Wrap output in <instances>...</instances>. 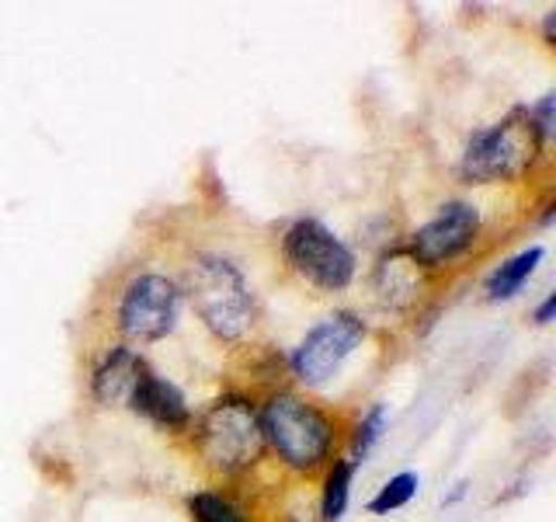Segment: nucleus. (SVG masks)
<instances>
[{"instance_id": "obj_1", "label": "nucleus", "mask_w": 556, "mask_h": 522, "mask_svg": "<svg viewBox=\"0 0 556 522\" xmlns=\"http://www.w3.org/2000/svg\"><path fill=\"white\" fill-rule=\"evenodd\" d=\"M265 446L295 474L320 470L338 443V425L320 405L295 390H271L257 408Z\"/></svg>"}, {"instance_id": "obj_2", "label": "nucleus", "mask_w": 556, "mask_h": 522, "mask_svg": "<svg viewBox=\"0 0 556 522\" xmlns=\"http://www.w3.org/2000/svg\"><path fill=\"white\" fill-rule=\"evenodd\" d=\"M205 331L219 341H240L254 327V293L243 272L223 254H195L185 269V289Z\"/></svg>"}, {"instance_id": "obj_3", "label": "nucleus", "mask_w": 556, "mask_h": 522, "mask_svg": "<svg viewBox=\"0 0 556 522\" xmlns=\"http://www.w3.org/2000/svg\"><path fill=\"white\" fill-rule=\"evenodd\" d=\"M546 147L549 144L539 136L529 109H515L494 126H483L466 139L459 174L469 185L518 182L535 167Z\"/></svg>"}, {"instance_id": "obj_4", "label": "nucleus", "mask_w": 556, "mask_h": 522, "mask_svg": "<svg viewBox=\"0 0 556 522\" xmlns=\"http://www.w3.org/2000/svg\"><path fill=\"white\" fill-rule=\"evenodd\" d=\"M195 449L202 463L223 477H237L251 470L265 452V435L257 425V408L248 397L226 394L205 408L195 422Z\"/></svg>"}, {"instance_id": "obj_5", "label": "nucleus", "mask_w": 556, "mask_h": 522, "mask_svg": "<svg viewBox=\"0 0 556 522\" xmlns=\"http://www.w3.org/2000/svg\"><path fill=\"white\" fill-rule=\"evenodd\" d=\"M282 258L303 283L320 293H344L358 272L355 251L317 216L295 220L282 234Z\"/></svg>"}, {"instance_id": "obj_6", "label": "nucleus", "mask_w": 556, "mask_h": 522, "mask_svg": "<svg viewBox=\"0 0 556 522\" xmlns=\"http://www.w3.org/2000/svg\"><path fill=\"white\" fill-rule=\"evenodd\" d=\"M181 300H185V293L174 278L161 272H139L129 278L126 289L118 296L115 324L122 335L136 345L164 341L170 331L178 327Z\"/></svg>"}, {"instance_id": "obj_7", "label": "nucleus", "mask_w": 556, "mask_h": 522, "mask_svg": "<svg viewBox=\"0 0 556 522\" xmlns=\"http://www.w3.org/2000/svg\"><path fill=\"white\" fill-rule=\"evenodd\" d=\"M365 335H369V327H365L358 313L334 310L320 324H313L306 331V338L295 345V352L289 356V373L303 387H324L358 352Z\"/></svg>"}, {"instance_id": "obj_8", "label": "nucleus", "mask_w": 556, "mask_h": 522, "mask_svg": "<svg viewBox=\"0 0 556 522\" xmlns=\"http://www.w3.org/2000/svg\"><path fill=\"white\" fill-rule=\"evenodd\" d=\"M477 237H480V209L473 202L452 199L425 226H417L404 248L417 269L434 272L473 251Z\"/></svg>"}, {"instance_id": "obj_9", "label": "nucleus", "mask_w": 556, "mask_h": 522, "mask_svg": "<svg viewBox=\"0 0 556 522\" xmlns=\"http://www.w3.org/2000/svg\"><path fill=\"white\" fill-rule=\"evenodd\" d=\"M129 408L164 432H188L191 422H195L185 394L174 387L167 376L153 373L150 365H143V373L136 380V387L129 394Z\"/></svg>"}, {"instance_id": "obj_10", "label": "nucleus", "mask_w": 556, "mask_h": 522, "mask_svg": "<svg viewBox=\"0 0 556 522\" xmlns=\"http://www.w3.org/2000/svg\"><path fill=\"white\" fill-rule=\"evenodd\" d=\"M143 356L132 345H112L104 352L91 373V397L101 408H118L129 405V394L136 387L139 373H143Z\"/></svg>"}, {"instance_id": "obj_11", "label": "nucleus", "mask_w": 556, "mask_h": 522, "mask_svg": "<svg viewBox=\"0 0 556 522\" xmlns=\"http://www.w3.org/2000/svg\"><path fill=\"white\" fill-rule=\"evenodd\" d=\"M543 258H546L543 244H529V248H521L518 254L504 258L501 265L491 275H486V283H483L486 300H511V296H518L521 286L529 283L532 272L539 269V261H543Z\"/></svg>"}, {"instance_id": "obj_12", "label": "nucleus", "mask_w": 556, "mask_h": 522, "mask_svg": "<svg viewBox=\"0 0 556 522\" xmlns=\"http://www.w3.org/2000/svg\"><path fill=\"white\" fill-rule=\"evenodd\" d=\"M417 275H421V269L414 265L407 248H390L376 265V289L382 293V300L404 303L417 293Z\"/></svg>"}, {"instance_id": "obj_13", "label": "nucleus", "mask_w": 556, "mask_h": 522, "mask_svg": "<svg viewBox=\"0 0 556 522\" xmlns=\"http://www.w3.org/2000/svg\"><path fill=\"white\" fill-rule=\"evenodd\" d=\"M355 463L352 460H334L327 467L324 492H320V519L338 522L348 512V498H352V481H355Z\"/></svg>"}, {"instance_id": "obj_14", "label": "nucleus", "mask_w": 556, "mask_h": 522, "mask_svg": "<svg viewBox=\"0 0 556 522\" xmlns=\"http://www.w3.org/2000/svg\"><path fill=\"white\" fill-rule=\"evenodd\" d=\"M188 515L195 522H248V512L233 498L219 492H195L188 495Z\"/></svg>"}, {"instance_id": "obj_15", "label": "nucleus", "mask_w": 556, "mask_h": 522, "mask_svg": "<svg viewBox=\"0 0 556 522\" xmlns=\"http://www.w3.org/2000/svg\"><path fill=\"white\" fill-rule=\"evenodd\" d=\"M417 487H421V477H417L414 470H404V474L390 477L387 484L379 487L376 498L369 501V512H372V515H390V512H396V509H404V505L414 501Z\"/></svg>"}, {"instance_id": "obj_16", "label": "nucleus", "mask_w": 556, "mask_h": 522, "mask_svg": "<svg viewBox=\"0 0 556 522\" xmlns=\"http://www.w3.org/2000/svg\"><path fill=\"white\" fill-rule=\"evenodd\" d=\"M382 432H387V405H379V400H376V405L358 418V425L352 432V452H348V460L358 467L376 449V443L382 439Z\"/></svg>"}, {"instance_id": "obj_17", "label": "nucleus", "mask_w": 556, "mask_h": 522, "mask_svg": "<svg viewBox=\"0 0 556 522\" xmlns=\"http://www.w3.org/2000/svg\"><path fill=\"white\" fill-rule=\"evenodd\" d=\"M553 109H556V95L549 91V95H543L539 98L532 109H529V115H532V122H535V129H539V136L546 139H553V133H556V126H553Z\"/></svg>"}, {"instance_id": "obj_18", "label": "nucleus", "mask_w": 556, "mask_h": 522, "mask_svg": "<svg viewBox=\"0 0 556 522\" xmlns=\"http://www.w3.org/2000/svg\"><path fill=\"white\" fill-rule=\"evenodd\" d=\"M553 313H556V293H546V300L535 307L532 321H535L539 327H546V324H553Z\"/></svg>"}, {"instance_id": "obj_19", "label": "nucleus", "mask_w": 556, "mask_h": 522, "mask_svg": "<svg viewBox=\"0 0 556 522\" xmlns=\"http://www.w3.org/2000/svg\"><path fill=\"white\" fill-rule=\"evenodd\" d=\"M466 487H469V481H459L456 487H452V495L442 498V505H456V501H463V498H466Z\"/></svg>"}, {"instance_id": "obj_20", "label": "nucleus", "mask_w": 556, "mask_h": 522, "mask_svg": "<svg viewBox=\"0 0 556 522\" xmlns=\"http://www.w3.org/2000/svg\"><path fill=\"white\" fill-rule=\"evenodd\" d=\"M553 25H556V11H549L543 17V39H546V46H553Z\"/></svg>"}, {"instance_id": "obj_21", "label": "nucleus", "mask_w": 556, "mask_h": 522, "mask_svg": "<svg viewBox=\"0 0 556 522\" xmlns=\"http://www.w3.org/2000/svg\"><path fill=\"white\" fill-rule=\"evenodd\" d=\"M289 522H300V519H289Z\"/></svg>"}]
</instances>
